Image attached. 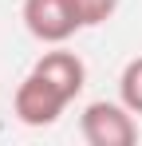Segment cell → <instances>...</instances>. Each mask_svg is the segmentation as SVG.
Returning <instances> with one entry per match:
<instances>
[{
	"label": "cell",
	"instance_id": "obj_1",
	"mask_svg": "<svg viewBox=\"0 0 142 146\" xmlns=\"http://www.w3.org/2000/svg\"><path fill=\"white\" fill-rule=\"evenodd\" d=\"M79 130L91 146H134L138 142V126H134V111L118 99H95L79 115Z\"/></svg>",
	"mask_w": 142,
	"mask_h": 146
},
{
	"label": "cell",
	"instance_id": "obj_2",
	"mask_svg": "<svg viewBox=\"0 0 142 146\" xmlns=\"http://www.w3.org/2000/svg\"><path fill=\"white\" fill-rule=\"evenodd\" d=\"M67 103L71 99L55 83H47L44 75H36V71H28L24 83L16 87V95H12V111H16V119L24 126H51L67 111Z\"/></svg>",
	"mask_w": 142,
	"mask_h": 146
},
{
	"label": "cell",
	"instance_id": "obj_3",
	"mask_svg": "<svg viewBox=\"0 0 142 146\" xmlns=\"http://www.w3.org/2000/svg\"><path fill=\"white\" fill-rule=\"evenodd\" d=\"M20 16L28 36H36L40 44H67L75 32H83L71 12V0H24Z\"/></svg>",
	"mask_w": 142,
	"mask_h": 146
},
{
	"label": "cell",
	"instance_id": "obj_4",
	"mask_svg": "<svg viewBox=\"0 0 142 146\" xmlns=\"http://www.w3.org/2000/svg\"><path fill=\"white\" fill-rule=\"evenodd\" d=\"M32 71L44 75L47 83H55L67 99H75L83 87H87V63H83L75 51L59 48V44H51V51H44V55L32 63Z\"/></svg>",
	"mask_w": 142,
	"mask_h": 146
},
{
	"label": "cell",
	"instance_id": "obj_5",
	"mask_svg": "<svg viewBox=\"0 0 142 146\" xmlns=\"http://www.w3.org/2000/svg\"><path fill=\"white\" fill-rule=\"evenodd\" d=\"M118 99H122L134 115H142V55H134V59L122 67V75H118Z\"/></svg>",
	"mask_w": 142,
	"mask_h": 146
},
{
	"label": "cell",
	"instance_id": "obj_6",
	"mask_svg": "<svg viewBox=\"0 0 142 146\" xmlns=\"http://www.w3.org/2000/svg\"><path fill=\"white\" fill-rule=\"evenodd\" d=\"M71 12H75L79 28H99L118 12V0H71Z\"/></svg>",
	"mask_w": 142,
	"mask_h": 146
}]
</instances>
